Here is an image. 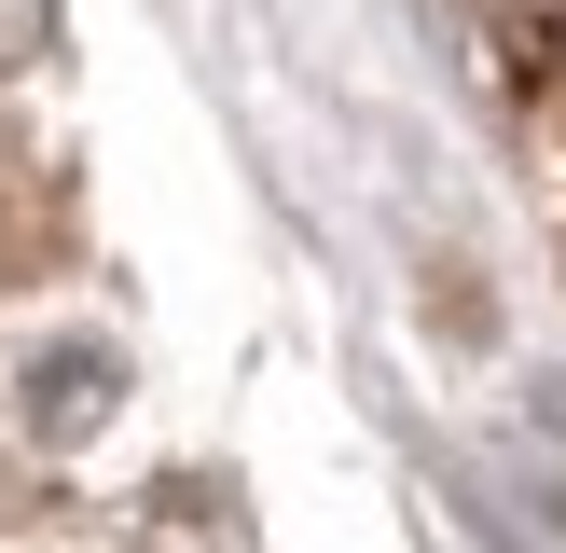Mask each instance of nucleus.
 Returning a JSON list of instances; mask_svg holds the SVG:
<instances>
[{"instance_id":"1","label":"nucleus","mask_w":566,"mask_h":553,"mask_svg":"<svg viewBox=\"0 0 566 553\" xmlns=\"http://www.w3.org/2000/svg\"><path fill=\"white\" fill-rule=\"evenodd\" d=\"M111 387H125L111 346H42V359H28V429H42V442H83L111 415Z\"/></svg>"},{"instance_id":"2","label":"nucleus","mask_w":566,"mask_h":553,"mask_svg":"<svg viewBox=\"0 0 566 553\" xmlns=\"http://www.w3.org/2000/svg\"><path fill=\"white\" fill-rule=\"evenodd\" d=\"M42 42H55V0H0V83H14Z\"/></svg>"}]
</instances>
